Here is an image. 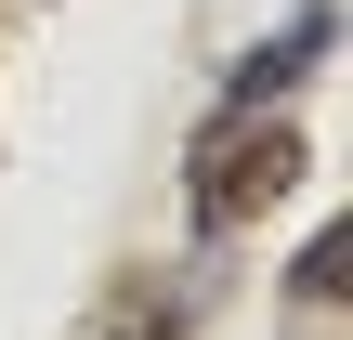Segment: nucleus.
<instances>
[{
	"mask_svg": "<svg viewBox=\"0 0 353 340\" xmlns=\"http://www.w3.org/2000/svg\"><path fill=\"white\" fill-rule=\"evenodd\" d=\"M288 170H301V144L288 131H210V157H196V210L210 223H236V210H262V197H288Z\"/></svg>",
	"mask_w": 353,
	"mask_h": 340,
	"instance_id": "obj_1",
	"label": "nucleus"
}]
</instances>
